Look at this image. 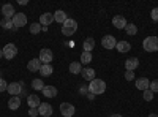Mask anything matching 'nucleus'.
<instances>
[{
    "mask_svg": "<svg viewBox=\"0 0 158 117\" xmlns=\"http://www.w3.org/2000/svg\"><path fill=\"white\" fill-rule=\"evenodd\" d=\"M104 90H106V82L103 79H97L95 77V79L89 84V92L94 94V95H101V94H104Z\"/></svg>",
    "mask_w": 158,
    "mask_h": 117,
    "instance_id": "1",
    "label": "nucleus"
},
{
    "mask_svg": "<svg viewBox=\"0 0 158 117\" xmlns=\"http://www.w3.org/2000/svg\"><path fill=\"white\" fill-rule=\"evenodd\" d=\"M77 30V22L74 21V19H67L63 24H62V33L65 35V36H71V35H74V32Z\"/></svg>",
    "mask_w": 158,
    "mask_h": 117,
    "instance_id": "2",
    "label": "nucleus"
},
{
    "mask_svg": "<svg viewBox=\"0 0 158 117\" xmlns=\"http://www.w3.org/2000/svg\"><path fill=\"white\" fill-rule=\"evenodd\" d=\"M142 48H144V51H147V52H155V51H158V36L144 38Z\"/></svg>",
    "mask_w": 158,
    "mask_h": 117,
    "instance_id": "3",
    "label": "nucleus"
},
{
    "mask_svg": "<svg viewBox=\"0 0 158 117\" xmlns=\"http://www.w3.org/2000/svg\"><path fill=\"white\" fill-rule=\"evenodd\" d=\"M101 44H103V48L104 49H115V44H117V40H115V36H112V35H104L103 38H101Z\"/></svg>",
    "mask_w": 158,
    "mask_h": 117,
    "instance_id": "4",
    "label": "nucleus"
},
{
    "mask_svg": "<svg viewBox=\"0 0 158 117\" xmlns=\"http://www.w3.org/2000/svg\"><path fill=\"white\" fill-rule=\"evenodd\" d=\"M16 54H18V48H16V44L8 43V44L3 48V57H5V59L11 60V59H15V57H16Z\"/></svg>",
    "mask_w": 158,
    "mask_h": 117,
    "instance_id": "5",
    "label": "nucleus"
},
{
    "mask_svg": "<svg viewBox=\"0 0 158 117\" xmlns=\"http://www.w3.org/2000/svg\"><path fill=\"white\" fill-rule=\"evenodd\" d=\"M38 59L41 60V63H51L52 60H54V54H52L51 49L44 48V49L40 51V57H38Z\"/></svg>",
    "mask_w": 158,
    "mask_h": 117,
    "instance_id": "6",
    "label": "nucleus"
},
{
    "mask_svg": "<svg viewBox=\"0 0 158 117\" xmlns=\"http://www.w3.org/2000/svg\"><path fill=\"white\" fill-rule=\"evenodd\" d=\"M13 24H15V29L24 27V25H27V16L24 13H16L15 18H13Z\"/></svg>",
    "mask_w": 158,
    "mask_h": 117,
    "instance_id": "7",
    "label": "nucleus"
},
{
    "mask_svg": "<svg viewBox=\"0 0 158 117\" xmlns=\"http://www.w3.org/2000/svg\"><path fill=\"white\" fill-rule=\"evenodd\" d=\"M74 111H76L74 106L70 105V103H62V105H60V114L63 117H73Z\"/></svg>",
    "mask_w": 158,
    "mask_h": 117,
    "instance_id": "8",
    "label": "nucleus"
},
{
    "mask_svg": "<svg viewBox=\"0 0 158 117\" xmlns=\"http://www.w3.org/2000/svg\"><path fill=\"white\" fill-rule=\"evenodd\" d=\"M6 92L11 94L13 97H19V94L22 92V84L21 82H11V84H8Z\"/></svg>",
    "mask_w": 158,
    "mask_h": 117,
    "instance_id": "9",
    "label": "nucleus"
},
{
    "mask_svg": "<svg viewBox=\"0 0 158 117\" xmlns=\"http://www.w3.org/2000/svg\"><path fill=\"white\" fill-rule=\"evenodd\" d=\"M2 15H3L5 19H13V18H15L16 13H15V8H13L11 3H5L2 6Z\"/></svg>",
    "mask_w": 158,
    "mask_h": 117,
    "instance_id": "10",
    "label": "nucleus"
},
{
    "mask_svg": "<svg viewBox=\"0 0 158 117\" xmlns=\"http://www.w3.org/2000/svg\"><path fill=\"white\" fill-rule=\"evenodd\" d=\"M38 112L43 117H51L52 115V106L49 105V103H41V105L38 106Z\"/></svg>",
    "mask_w": 158,
    "mask_h": 117,
    "instance_id": "11",
    "label": "nucleus"
},
{
    "mask_svg": "<svg viewBox=\"0 0 158 117\" xmlns=\"http://www.w3.org/2000/svg\"><path fill=\"white\" fill-rule=\"evenodd\" d=\"M54 22V15L52 13H43L41 16H40V24H41V27H48L49 24Z\"/></svg>",
    "mask_w": 158,
    "mask_h": 117,
    "instance_id": "12",
    "label": "nucleus"
},
{
    "mask_svg": "<svg viewBox=\"0 0 158 117\" xmlns=\"http://www.w3.org/2000/svg\"><path fill=\"white\" fill-rule=\"evenodd\" d=\"M138 65H139V59L138 57H130L125 60V68L127 71H135L138 68Z\"/></svg>",
    "mask_w": 158,
    "mask_h": 117,
    "instance_id": "13",
    "label": "nucleus"
},
{
    "mask_svg": "<svg viewBox=\"0 0 158 117\" xmlns=\"http://www.w3.org/2000/svg\"><path fill=\"white\" fill-rule=\"evenodd\" d=\"M127 19L123 18V16H114L112 18V25L115 29H125L127 27Z\"/></svg>",
    "mask_w": 158,
    "mask_h": 117,
    "instance_id": "14",
    "label": "nucleus"
},
{
    "mask_svg": "<svg viewBox=\"0 0 158 117\" xmlns=\"http://www.w3.org/2000/svg\"><path fill=\"white\" fill-rule=\"evenodd\" d=\"M81 74H82V77L85 81H89V82H92L95 79V70L94 68H90V67H87V68H82V71H81Z\"/></svg>",
    "mask_w": 158,
    "mask_h": 117,
    "instance_id": "15",
    "label": "nucleus"
},
{
    "mask_svg": "<svg viewBox=\"0 0 158 117\" xmlns=\"http://www.w3.org/2000/svg\"><path fill=\"white\" fill-rule=\"evenodd\" d=\"M41 60L40 59H32L29 63H27V68H29V71H32V73H35V71H40V68H41Z\"/></svg>",
    "mask_w": 158,
    "mask_h": 117,
    "instance_id": "16",
    "label": "nucleus"
},
{
    "mask_svg": "<svg viewBox=\"0 0 158 117\" xmlns=\"http://www.w3.org/2000/svg\"><path fill=\"white\" fill-rule=\"evenodd\" d=\"M41 92H43V95L46 98H54L57 95V89L54 86H44V89L41 90Z\"/></svg>",
    "mask_w": 158,
    "mask_h": 117,
    "instance_id": "17",
    "label": "nucleus"
},
{
    "mask_svg": "<svg viewBox=\"0 0 158 117\" xmlns=\"http://www.w3.org/2000/svg\"><path fill=\"white\" fill-rule=\"evenodd\" d=\"M27 103H29V108H32V109H38V106L41 105L38 95H29L27 97Z\"/></svg>",
    "mask_w": 158,
    "mask_h": 117,
    "instance_id": "18",
    "label": "nucleus"
},
{
    "mask_svg": "<svg viewBox=\"0 0 158 117\" xmlns=\"http://www.w3.org/2000/svg\"><path fill=\"white\" fill-rule=\"evenodd\" d=\"M149 86H150V81L147 79V77H139V79H136V89H139V90H147L149 89Z\"/></svg>",
    "mask_w": 158,
    "mask_h": 117,
    "instance_id": "19",
    "label": "nucleus"
},
{
    "mask_svg": "<svg viewBox=\"0 0 158 117\" xmlns=\"http://www.w3.org/2000/svg\"><path fill=\"white\" fill-rule=\"evenodd\" d=\"M40 73H41V76H44V77H49L52 73H54V68H52L51 63H43L41 68H40Z\"/></svg>",
    "mask_w": 158,
    "mask_h": 117,
    "instance_id": "20",
    "label": "nucleus"
},
{
    "mask_svg": "<svg viewBox=\"0 0 158 117\" xmlns=\"http://www.w3.org/2000/svg\"><path fill=\"white\" fill-rule=\"evenodd\" d=\"M115 48H117V51H118V52L125 54V52H128V51L131 49V44H130L128 41H117Z\"/></svg>",
    "mask_w": 158,
    "mask_h": 117,
    "instance_id": "21",
    "label": "nucleus"
},
{
    "mask_svg": "<svg viewBox=\"0 0 158 117\" xmlns=\"http://www.w3.org/2000/svg\"><path fill=\"white\" fill-rule=\"evenodd\" d=\"M19 106H21V98H19V97H11V98L8 100V108H10L11 111H16Z\"/></svg>",
    "mask_w": 158,
    "mask_h": 117,
    "instance_id": "22",
    "label": "nucleus"
},
{
    "mask_svg": "<svg viewBox=\"0 0 158 117\" xmlns=\"http://www.w3.org/2000/svg\"><path fill=\"white\" fill-rule=\"evenodd\" d=\"M67 19H68V18H67V13H65L63 10H57V11L54 13V21H56V22L63 24Z\"/></svg>",
    "mask_w": 158,
    "mask_h": 117,
    "instance_id": "23",
    "label": "nucleus"
},
{
    "mask_svg": "<svg viewBox=\"0 0 158 117\" xmlns=\"http://www.w3.org/2000/svg\"><path fill=\"white\" fill-rule=\"evenodd\" d=\"M82 48H84L85 52H92V49L95 48V40H94V38H85V41H84Z\"/></svg>",
    "mask_w": 158,
    "mask_h": 117,
    "instance_id": "24",
    "label": "nucleus"
},
{
    "mask_svg": "<svg viewBox=\"0 0 158 117\" xmlns=\"http://www.w3.org/2000/svg\"><path fill=\"white\" fill-rule=\"evenodd\" d=\"M81 71H82V63H79V62H71L70 63V73L79 74Z\"/></svg>",
    "mask_w": 158,
    "mask_h": 117,
    "instance_id": "25",
    "label": "nucleus"
},
{
    "mask_svg": "<svg viewBox=\"0 0 158 117\" xmlns=\"http://www.w3.org/2000/svg\"><path fill=\"white\" fill-rule=\"evenodd\" d=\"M32 87H33V90H43L44 89V82L40 79V77H35V79L32 81Z\"/></svg>",
    "mask_w": 158,
    "mask_h": 117,
    "instance_id": "26",
    "label": "nucleus"
},
{
    "mask_svg": "<svg viewBox=\"0 0 158 117\" xmlns=\"http://www.w3.org/2000/svg\"><path fill=\"white\" fill-rule=\"evenodd\" d=\"M40 32H41V24H40V22L30 24V33H32V35H36V33H40Z\"/></svg>",
    "mask_w": 158,
    "mask_h": 117,
    "instance_id": "27",
    "label": "nucleus"
},
{
    "mask_svg": "<svg viewBox=\"0 0 158 117\" xmlns=\"http://www.w3.org/2000/svg\"><path fill=\"white\" fill-rule=\"evenodd\" d=\"M125 32H127L128 35H136V33H138V27H136L135 24H127Z\"/></svg>",
    "mask_w": 158,
    "mask_h": 117,
    "instance_id": "28",
    "label": "nucleus"
},
{
    "mask_svg": "<svg viewBox=\"0 0 158 117\" xmlns=\"http://www.w3.org/2000/svg\"><path fill=\"white\" fill-rule=\"evenodd\" d=\"M2 27H3L5 30H11V29H15L13 19H3V21H2Z\"/></svg>",
    "mask_w": 158,
    "mask_h": 117,
    "instance_id": "29",
    "label": "nucleus"
},
{
    "mask_svg": "<svg viewBox=\"0 0 158 117\" xmlns=\"http://www.w3.org/2000/svg\"><path fill=\"white\" fill-rule=\"evenodd\" d=\"M92 62V52H84L81 54V63H90Z\"/></svg>",
    "mask_w": 158,
    "mask_h": 117,
    "instance_id": "30",
    "label": "nucleus"
},
{
    "mask_svg": "<svg viewBox=\"0 0 158 117\" xmlns=\"http://www.w3.org/2000/svg\"><path fill=\"white\" fill-rule=\"evenodd\" d=\"M142 97H144V100H146V101H152L153 100V92H152L150 89H147V90H144V92H142Z\"/></svg>",
    "mask_w": 158,
    "mask_h": 117,
    "instance_id": "31",
    "label": "nucleus"
},
{
    "mask_svg": "<svg viewBox=\"0 0 158 117\" xmlns=\"http://www.w3.org/2000/svg\"><path fill=\"white\" fill-rule=\"evenodd\" d=\"M149 89L152 90L153 94H158V79H155V81H150V86H149Z\"/></svg>",
    "mask_w": 158,
    "mask_h": 117,
    "instance_id": "32",
    "label": "nucleus"
},
{
    "mask_svg": "<svg viewBox=\"0 0 158 117\" xmlns=\"http://www.w3.org/2000/svg\"><path fill=\"white\" fill-rule=\"evenodd\" d=\"M150 18H152V21L158 22V8H153V10L150 11Z\"/></svg>",
    "mask_w": 158,
    "mask_h": 117,
    "instance_id": "33",
    "label": "nucleus"
},
{
    "mask_svg": "<svg viewBox=\"0 0 158 117\" xmlns=\"http://www.w3.org/2000/svg\"><path fill=\"white\" fill-rule=\"evenodd\" d=\"M6 89H8V84H6V81L3 79V77H0V92H5Z\"/></svg>",
    "mask_w": 158,
    "mask_h": 117,
    "instance_id": "34",
    "label": "nucleus"
},
{
    "mask_svg": "<svg viewBox=\"0 0 158 117\" xmlns=\"http://www.w3.org/2000/svg\"><path fill=\"white\" fill-rule=\"evenodd\" d=\"M125 79H127V81H133V79H135V73H133V71H127V73H125Z\"/></svg>",
    "mask_w": 158,
    "mask_h": 117,
    "instance_id": "35",
    "label": "nucleus"
},
{
    "mask_svg": "<svg viewBox=\"0 0 158 117\" xmlns=\"http://www.w3.org/2000/svg\"><path fill=\"white\" fill-rule=\"evenodd\" d=\"M79 92H81L82 95H87L89 94V87L87 86H81V87H79Z\"/></svg>",
    "mask_w": 158,
    "mask_h": 117,
    "instance_id": "36",
    "label": "nucleus"
},
{
    "mask_svg": "<svg viewBox=\"0 0 158 117\" xmlns=\"http://www.w3.org/2000/svg\"><path fill=\"white\" fill-rule=\"evenodd\" d=\"M29 115H30V117H36V115H40V112H38V109H32V108H30V109H29Z\"/></svg>",
    "mask_w": 158,
    "mask_h": 117,
    "instance_id": "37",
    "label": "nucleus"
},
{
    "mask_svg": "<svg viewBox=\"0 0 158 117\" xmlns=\"http://www.w3.org/2000/svg\"><path fill=\"white\" fill-rule=\"evenodd\" d=\"M87 98H89V100H94V98H95V95L89 92V94H87Z\"/></svg>",
    "mask_w": 158,
    "mask_h": 117,
    "instance_id": "38",
    "label": "nucleus"
},
{
    "mask_svg": "<svg viewBox=\"0 0 158 117\" xmlns=\"http://www.w3.org/2000/svg\"><path fill=\"white\" fill-rule=\"evenodd\" d=\"M29 2H27V0H19V5H27Z\"/></svg>",
    "mask_w": 158,
    "mask_h": 117,
    "instance_id": "39",
    "label": "nucleus"
},
{
    "mask_svg": "<svg viewBox=\"0 0 158 117\" xmlns=\"http://www.w3.org/2000/svg\"><path fill=\"white\" fill-rule=\"evenodd\" d=\"M111 117H123L122 114H111Z\"/></svg>",
    "mask_w": 158,
    "mask_h": 117,
    "instance_id": "40",
    "label": "nucleus"
},
{
    "mask_svg": "<svg viewBox=\"0 0 158 117\" xmlns=\"http://www.w3.org/2000/svg\"><path fill=\"white\" fill-rule=\"evenodd\" d=\"M3 57V49H0V59Z\"/></svg>",
    "mask_w": 158,
    "mask_h": 117,
    "instance_id": "41",
    "label": "nucleus"
},
{
    "mask_svg": "<svg viewBox=\"0 0 158 117\" xmlns=\"http://www.w3.org/2000/svg\"><path fill=\"white\" fill-rule=\"evenodd\" d=\"M149 117H158V114H149Z\"/></svg>",
    "mask_w": 158,
    "mask_h": 117,
    "instance_id": "42",
    "label": "nucleus"
}]
</instances>
